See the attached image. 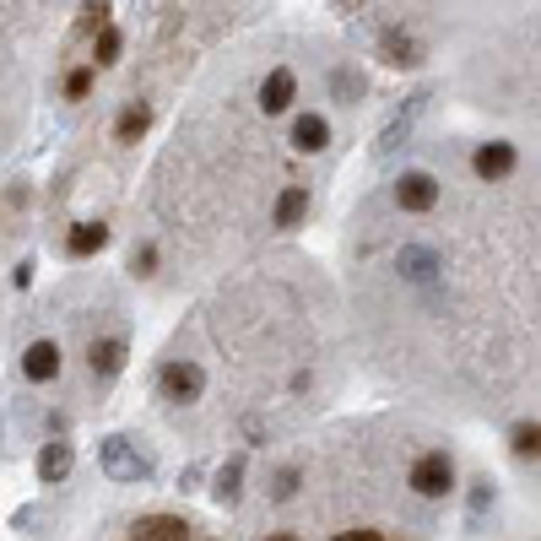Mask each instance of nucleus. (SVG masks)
<instances>
[{"mask_svg":"<svg viewBox=\"0 0 541 541\" xmlns=\"http://www.w3.org/2000/svg\"><path fill=\"white\" fill-rule=\"evenodd\" d=\"M147 125H152V109H147V103H130V109L120 114V141H141V136H147Z\"/></svg>","mask_w":541,"mask_h":541,"instance_id":"2eb2a0df","label":"nucleus"},{"mask_svg":"<svg viewBox=\"0 0 541 541\" xmlns=\"http://www.w3.org/2000/svg\"><path fill=\"white\" fill-rule=\"evenodd\" d=\"M103 244H109V228H103V222H76V228H71V239H65V249H71L76 260L98 255Z\"/></svg>","mask_w":541,"mask_h":541,"instance_id":"f8f14e48","label":"nucleus"},{"mask_svg":"<svg viewBox=\"0 0 541 541\" xmlns=\"http://www.w3.org/2000/svg\"><path fill=\"white\" fill-rule=\"evenodd\" d=\"M152 266H157V249H152V244H141V249H136V276H147Z\"/></svg>","mask_w":541,"mask_h":541,"instance_id":"4be33fe9","label":"nucleus"},{"mask_svg":"<svg viewBox=\"0 0 541 541\" xmlns=\"http://www.w3.org/2000/svg\"><path fill=\"white\" fill-rule=\"evenodd\" d=\"M271 541H298V536H271Z\"/></svg>","mask_w":541,"mask_h":541,"instance_id":"a878e982","label":"nucleus"},{"mask_svg":"<svg viewBox=\"0 0 541 541\" xmlns=\"http://www.w3.org/2000/svg\"><path fill=\"white\" fill-rule=\"evenodd\" d=\"M293 487H298V471H282V482H276V498H293Z\"/></svg>","mask_w":541,"mask_h":541,"instance_id":"b1692460","label":"nucleus"},{"mask_svg":"<svg viewBox=\"0 0 541 541\" xmlns=\"http://www.w3.org/2000/svg\"><path fill=\"white\" fill-rule=\"evenodd\" d=\"M331 541H385L379 531H341V536H331Z\"/></svg>","mask_w":541,"mask_h":541,"instance_id":"393cba45","label":"nucleus"},{"mask_svg":"<svg viewBox=\"0 0 541 541\" xmlns=\"http://www.w3.org/2000/svg\"><path fill=\"white\" fill-rule=\"evenodd\" d=\"M379 60H385V65H401V71H412V65H422V49H417L412 33L390 28L385 38H379Z\"/></svg>","mask_w":541,"mask_h":541,"instance_id":"0eeeda50","label":"nucleus"},{"mask_svg":"<svg viewBox=\"0 0 541 541\" xmlns=\"http://www.w3.org/2000/svg\"><path fill=\"white\" fill-rule=\"evenodd\" d=\"M336 92H363V76H352V71H336Z\"/></svg>","mask_w":541,"mask_h":541,"instance_id":"5701e85b","label":"nucleus"},{"mask_svg":"<svg viewBox=\"0 0 541 541\" xmlns=\"http://www.w3.org/2000/svg\"><path fill=\"white\" fill-rule=\"evenodd\" d=\"M71 444H65V439H55V444H44V455H38V477H44V482H60L65 477V471H71Z\"/></svg>","mask_w":541,"mask_h":541,"instance_id":"4468645a","label":"nucleus"},{"mask_svg":"<svg viewBox=\"0 0 541 541\" xmlns=\"http://www.w3.org/2000/svg\"><path fill=\"white\" fill-rule=\"evenodd\" d=\"M401 266L412 271L417 282H428V276H433V266H439V260H433L428 249H401Z\"/></svg>","mask_w":541,"mask_h":541,"instance_id":"6ab92c4d","label":"nucleus"},{"mask_svg":"<svg viewBox=\"0 0 541 541\" xmlns=\"http://www.w3.org/2000/svg\"><path fill=\"white\" fill-rule=\"evenodd\" d=\"M130 541H190V525L179 514H147V520H136Z\"/></svg>","mask_w":541,"mask_h":541,"instance_id":"423d86ee","label":"nucleus"},{"mask_svg":"<svg viewBox=\"0 0 541 541\" xmlns=\"http://www.w3.org/2000/svg\"><path fill=\"white\" fill-rule=\"evenodd\" d=\"M395 206L401 211H433L439 206V179L433 174H401L395 179Z\"/></svg>","mask_w":541,"mask_h":541,"instance_id":"7ed1b4c3","label":"nucleus"},{"mask_svg":"<svg viewBox=\"0 0 541 541\" xmlns=\"http://www.w3.org/2000/svg\"><path fill=\"white\" fill-rule=\"evenodd\" d=\"M303 217H309V190H303V184H287V190L276 195V228H298Z\"/></svg>","mask_w":541,"mask_h":541,"instance_id":"9b49d317","label":"nucleus"},{"mask_svg":"<svg viewBox=\"0 0 541 541\" xmlns=\"http://www.w3.org/2000/svg\"><path fill=\"white\" fill-rule=\"evenodd\" d=\"M514 147L509 141H487V147H477V157H471V168H477V179H509L514 174Z\"/></svg>","mask_w":541,"mask_h":541,"instance_id":"39448f33","label":"nucleus"},{"mask_svg":"<svg viewBox=\"0 0 541 541\" xmlns=\"http://www.w3.org/2000/svg\"><path fill=\"white\" fill-rule=\"evenodd\" d=\"M450 487H455V466H450V455H444V450L422 455L412 466V493L417 498H444Z\"/></svg>","mask_w":541,"mask_h":541,"instance_id":"f03ea898","label":"nucleus"},{"mask_svg":"<svg viewBox=\"0 0 541 541\" xmlns=\"http://www.w3.org/2000/svg\"><path fill=\"white\" fill-rule=\"evenodd\" d=\"M22 374L38 379V385H44V379H55L60 374V347H55V341H33V347L22 352Z\"/></svg>","mask_w":541,"mask_h":541,"instance_id":"1a4fd4ad","label":"nucleus"},{"mask_svg":"<svg viewBox=\"0 0 541 541\" xmlns=\"http://www.w3.org/2000/svg\"><path fill=\"white\" fill-rule=\"evenodd\" d=\"M201 390H206V374H201V363H168L163 368V395L168 401H201Z\"/></svg>","mask_w":541,"mask_h":541,"instance_id":"20e7f679","label":"nucleus"},{"mask_svg":"<svg viewBox=\"0 0 541 541\" xmlns=\"http://www.w3.org/2000/svg\"><path fill=\"white\" fill-rule=\"evenodd\" d=\"M325 141H331V125H325L320 114H298V125H293V147H298V152H320Z\"/></svg>","mask_w":541,"mask_h":541,"instance_id":"ddd939ff","label":"nucleus"},{"mask_svg":"<svg viewBox=\"0 0 541 541\" xmlns=\"http://www.w3.org/2000/svg\"><path fill=\"white\" fill-rule=\"evenodd\" d=\"M65 92H71V98H87V92H92V71H87V65L65 76Z\"/></svg>","mask_w":541,"mask_h":541,"instance_id":"412c9836","label":"nucleus"},{"mask_svg":"<svg viewBox=\"0 0 541 541\" xmlns=\"http://www.w3.org/2000/svg\"><path fill=\"white\" fill-rule=\"evenodd\" d=\"M103 471H109L114 482H147L152 455H141L130 439H103Z\"/></svg>","mask_w":541,"mask_h":541,"instance_id":"f257e3e1","label":"nucleus"},{"mask_svg":"<svg viewBox=\"0 0 541 541\" xmlns=\"http://www.w3.org/2000/svg\"><path fill=\"white\" fill-rule=\"evenodd\" d=\"M239 482H244V455H233L228 466L217 471V498H222V504H233V498H239Z\"/></svg>","mask_w":541,"mask_h":541,"instance_id":"dca6fc26","label":"nucleus"},{"mask_svg":"<svg viewBox=\"0 0 541 541\" xmlns=\"http://www.w3.org/2000/svg\"><path fill=\"white\" fill-rule=\"evenodd\" d=\"M98 28H109V6H103V0H92V6H82V17H76V33L92 38Z\"/></svg>","mask_w":541,"mask_h":541,"instance_id":"a211bd4d","label":"nucleus"},{"mask_svg":"<svg viewBox=\"0 0 541 541\" xmlns=\"http://www.w3.org/2000/svg\"><path fill=\"white\" fill-rule=\"evenodd\" d=\"M92 60H98V65L120 60V28H98V33H92Z\"/></svg>","mask_w":541,"mask_h":541,"instance_id":"f3484780","label":"nucleus"},{"mask_svg":"<svg viewBox=\"0 0 541 541\" xmlns=\"http://www.w3.org/2000/svg\"><path fill=\"white\" fill-rule=\"evenodd\" d=\"M125 358H130V347L120 336H109V341H92V352H87V363H92V374H103V379H114L125 368Z\"/></svg>","mask_w":541,"mask_h":541,"instance_id":"9d476101","label":"nucleus"},{"mask_svg":"<svg viewBox=\"0 0 541 541\" xmlns=\"http://www.w3.org/2000/svg\"><path fill=\"white\" fill-rule=\"evenodd\" d=\"M536 450H541V428H536V422H520V428H514V455L536 460Z\"/></svg>","mask_w":541,"mask_h":541,"instance_id":"aec40b11","label":"nucleus"},{"mask_svg":"<svg viewBox=\"0 0 541 541\" xmlns=\"http://www.w3.org/2000/svg\"><path fill=\"white\" fill-rule=\"evenodd\" d=\"M293 92H298L293 71H287V65H276L266 82H260V109H266V114H282L287 103H293Z\"/></svg>","mask_w":541,"mask_h":541,"instance_id":"6e6552de","label":"nucleus"}]
</instances>
